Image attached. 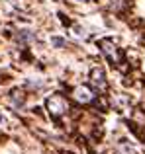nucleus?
I'll return each instance as SVG.
<instances>
[{"mask_svg":"<svg viewBox=\"0 0 145 154\" xmlns=\"http://www.w3.org/2000/svg\"><path fill=\"white\" fill-rule=\"evenodd\" d=\"M47 109H49V113L53 117H61L63 113H67L69 103H67V100L63 98V96H51V98L47 100Z\"/></svg>","mask_w":145,"mask_h":154,"instance_id":"1","label":"nucleus"},{"mask_svg":"<svg viewBox=\"0 0 145 154\" xmlns=\"http://www.w3.org/2000/svg\"><path fill=\"white\" fill-rule=\"evenodd\" d=\"M100 49H102V53L108 57V60H112L114 64L122 63V53H120V49L110 41V39H102V41H100Z\"/></svg>","mask_w":145,"mask_h":154,"instance_id":"2","label":"nucleus"},{"mask_svg":"<svg viewBox=\"0 0 145 154\" xmlns=\"http://www.w3.org/2000/svg\"><path fill=\"white\" fill-rule=\"evenodd\" d=\"M90 82H92V86L94 88H98L100 92H104L106 90V76H104V70L102 68H94V70L90 72Z\"/></svg>","mask_w":145,"mask_h":154,"instance_id":"3","label":"nucleus"},{"mask_svg":"<svg viewBox=\"0 0 145 154\" xmlns=\"http://www.w3.org/2000/svg\"><path fill=\"white\" fill-rule=\"evenodd\" d=\"M72 96H75V100L79 103H90L92 100H94V96H92V92L88 90L86 86H79L75 88V92H72Z\"/></svg>","mask_w":145,"mask_h":154,"instance_id":"4","label":"nucleus"},{"mask_svg":"<svg viewBox=\"0 0 145 154\" xmlns=\"http://www.w3.org/2000/svg\"><path fill=\"white\" fill-rule=\"evenodd\" d=\"M12 96H14V98H12V102H14V105H16V107L24 103V94H22V92H20V94H18V92H14Z\"/></svg>","mask_w":145,"mask_h":154,"instance_id":"5","label":"nucleus"}]
</instances>
